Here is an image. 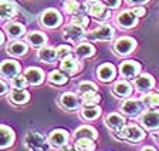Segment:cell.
I'll use <instances>...</instances> for the list:
<instances>
[{
    "instance_id": "1",
    "label": "cell",
    "mask_w": 159,
    "mask_h": 151,
    "mask_svg": "<svg viewBox=\"0 0 159 151\" xmlns=\"http://www.w3.org/2000/svg\"><path fill=\"white\" fill-rule=\"evenodd\" d=\"M47 143L48 141H46L44 135H41L37 131H30L24 138V144L29 150H47V148H50Z\"/></svg>"
},
{
    "instance_id": "2",
    "label": "cell",
    "mask_w": 159,
    "mask_h": 151,
    "mask_svg": "<svg viewBox=\"0 0 159 151\" xmlns=\"http://www.w3.org/2000/svg\"><path fill=\"white\" fill-rule=\"evenodd\" d=\"M119 135V138H122V140H128L131 143H136V141H141L143 137H145V133L141 127L135 124H131V125H125L122 130L116 133Z\"/></svg>"
},
{
    "instance_id": "3",
    "label": "cell",
    "mask_w": 159,
    "mask_h": 151,
    "mask_svg": "<svg viewBox=\"0 0 159 151\" xmlns=\"http://www.w3.org/2000/svg\"><path fill=\"white\" fill-rule=\"evenodd\" d=\"M63 19H61V14L58 13L54 9H48V10L43 12L41 16H40V23L43 27H47V29H56L61 24Z\"/></svg>"
},
{
    "instance_id": "4",
    "label": "cell",
    "mask_w": 159,
    "mask_h": 151,
    "mask_svg": "<svg viewBox=\"0 0 159 151\" xmlns=\"http://www.w3.org/2000/svg\"><path fill=\"white\" fill-rule=\"evenodd\" d=\"M85 36L84 27L78 26L75 23H71L70 26H67L63 31V39L67 41H73V43H78L80 40H83Z\"/></svg>"
},
{
    "instance_id": "5",
    "label": "cell",
    "mask_w": 159,
    "mask_h": 151,
    "mask_svg": "<svg viewBox=\"0 0 159 151\" xmlns=\"http://www.w3.org/2000/svg\"><path fill=\"white\" fill-rule=\"evenodd\" d=\"M136 47V41L132 37H119L114 44V50L118 56H128Z\"/></svg>"
},
{
    "instance_id": "6",
    "label": "cell",
    "mask_w": 159,
    "mask_h": 151,
    "mask_svg": "<svg viewBox=\"0 0 159 151\" xmlns=\"http://www.w3.org/2000/svg\"><path fill=\"white\" fill-rule=\"evenodd\" d=\"M87 12L93 17L95 19H102V20H107V17L109 16V12L107 10L105 4H102L101 2H97V0H91V2H87Z\"/></svg>"
},
{
    "instance_id": "7",
    "label": "cell",
    "mask_w": 159,
    "mask_h": 151,
    "mask_svg": "<svg viewBox=\"0 0 159 151\" xmlns=\"http://www.w3.org/2000/svg\"><path fill=\"white\" fill-rule=\"evenodd\" d=\"M141 124L146 130H158L159 128V110H149L141 116Z\"/></svg>"
},
{
    "instance_id": "8",
    "label": "cell",
    "mask_w": 159,
    "mask_h": 151,
    "mask_svg": "<svg viewBox=\"0 0 159 151\" xmlns=\"http://www.w3.org/2000/svg\"><path fill=\"white\" fill-rule=\"evenodd\" d=\"M141 70V66L139 63L134 60H126V61H122L121 66H119V73L124 78H128V80H132L135 78V76L139 73Z\"/></svg>"
},
{
    "instance_id": "9",
    "label": "cell",
    "mask_w": 159,
    "mask_h": 151,
    "mask_svg": "<svg viewBox=\"0 0 159 151\" xmlns=\"http://www.w3.org/2000/svg\"><path fill=\"white\" fill-rule=\"evenodd\" d=\"M114 33H115V29H114V27L108 26V24H102V26L97 27L95 30L89 34V37L94 39V40L108 41V40H111V39L114 37Z\"/></svg>"
},
{
    "instance_id": "10",
    "label": "cell",
    "mask_w": 159,
    "mask_h": 151,
    "mask_svg": "<svg viewBox=\"0 0 159 151\" xmlns=\"http://www.w3.org/2000/svg\"><path fill=\"white\" fill-rule=\"evenodd\" d=\"M153 84H155V80L151 74H141L134 80V86L139 93H148L149 90L153 88Z\"/></svg>"
},
{
    "instance_id": "11",
    "label": "cell",
    "mask_w": 159,
    "mask_h": 151,
    "mask_svg": "<svg viewBox=\"0 0 159 151\" xmlns=\"http://www.w3.org/2000/svg\"><path fill=\"white\" fill-rule=\"evenodd\" d=\"M47 141L53 145V148H63L68 143V134L66 130H53Z\"/></svg>"
},
{
    "instance_id": "12",
    "label": "cell",
    "mask_w": 159,
    "mask_h": 151,
    "mask_svg": "<svg viewBox=\"0 0 159 151\" xmlns=\"http://www.w3.org/2000/svg\"><path fill=\"white\" fill-rule=\"evenodd\" d=\"M80 104H81V100L74 93H64L60 97V106L64 110H77L80 107Z\"/></svg>"
},
{
    "instance_id": "13",
    "label": "cell",
    "mask_w": 159,
    "mask_h": 151,
    "mask_svg": "<svg viewBox=\"0 0 159 151\" xmlns=\"http://www.w3.org/2000/svg\"><path fill=\"white\" fill-rule=\"evenodd\" d=\"M141 110H142V104H141V101L135 100V98H128L121 104V111L125 116H131V117L138 116Z\"/></svg>"
},
{
    "instance_id": "14",
    "label": "cell",
    "mask_w": 159,
    "mask_h": 151,
    "mask_svg": "<svg viewBox=\"0 0 159 151\" xmlns=\"http://www.w3.org/2000/svg\"><path fill=\"white\" fill-rule=\"evenodd\" d=\"M105 124L109 130L115 131V133H119V131L125 127V118L121 114H118V113H111V114L107 116Z\"/></svg>"
},
{
    "instance_id": "15",
    "label": "cell",
    "mask_w": 159,
    "mask_h": 151,
    "mask_svg": "<svg viewBox=\"0 0 159 151\" xmlns=\"http://www.w3.org/2000/svg\"><path fill=\"white\" fill-rule=\"evenodd\" d=\"M116 23L121 27H124V29H131V27H134L138 23V16H136L132 10L122 12V13H119L118 16H116Z\"/></svg>"
},
{
    "instance_id": "16",
    "label": "cell",
    "mask_w": 159,
    "mask_h": 151,
    "mask_svg": "<svg viewBox=\"0 0 159 151\" xmlns=\"http://www.w3.org/2000/svg\"><path fill=\"white\" fill-rule=\"evenodd\" d=\"M17 13V6L11 0H0V19L7 20Z\"/></svg>"
},
{
    "instance_id": "17",
    "label": "cell",
    "mask_w": 159,
    "mask_h": 151,
    "mask_svg": "<svg viewBox=\"0 0 159 151\" xmlns=\"http://www.w3.org/2000/svg\"><path fill=\"white\" fill-rule=\"evenodd\" d=\"M97 77H98V80L104 81V83H108V81L114 80V77H115V67L109 63L101 64L97 68Z\"/></svg>"
},
{
    "instance_id": "18",
    "label": "cell",
    "mask_w": 159,
    "mask_h": 151,
    "mask_svg": "<svg viewBox=\"0 0 159 151\" xmlns=\"http://www.w3.org/2000/svg\"><path fill=\"white\" fill-rule=\"evenodd\" d=\"M61 70L73 76V74L78 73V70H81V63L73 56H67V57L61 59Z\"/></svg>"
},
{
    "instance_id": "19",
    "label": "cell",
    "mask_w": 159,
    "mask_h": 151,
    "mask_svg": "<svg viewBox=\"0 0 159 151\" xmlns=\"http://www.w3.org/2000/svg\"><path fill=\"white\" fill-rule=\"evenodd\" d=\"M24 77H26L29 84L39 86V84H41V81L44 80V73H43V70L39 67H30L24 71Z\"/></svg>"
},
{
    "instance_id": "20",
    "label": "cell",
    "mask_w": 159,
    "mask_h": 151,
    "mask_svg": "<svg viewBox=\"0 0 159 151\" xmlns=\"http://www.w3.org/2000/svg\"><path fill=\"white\" fill-rule=\"evenodd\" d=\"M19 71H20V66L14 60H4L0 64V74L3 77H14L16 74H19Z\"/></svg>"
},
{
    "instance_id": "21",
    "label": "cell",
    "mask_w": 159,
    "mask_h": 151,
    "mask_svg": "<svg viewBox=\"0 0 159 151\" xmlns=\"http://www.w3.org/2000/svg\"><path fill=\"white\" fill-rule=\"evenodd\" d=\"M14 141L13 130L7 125H0V148L10 147Z\"/></svg>"
},
{
    "instance_id": "22",
    "label": "cell",
    "mask_w": 159,
    "mask_h": 151,
    "mask_svg": "<svg viewBox=\"0 0 159 151\" xmlns=\"http://www.w3.org/2000/svg\"><path fill=\"white\" fill-rule=\"evenodd\" d=\"M10 101L14 104H26L27 101L30 100V94L27 93L24 88H14L9 96Z\"/></svg>"
},
{
    "instance_id": "23",
    "label": "cell",
    "mask_w": 159,
    "mask_h": 151,
    "mask_svg": "<svg viewBox=\"0 0 159 151\" xmlns=\"http://www.w3.org/2000/svg\"><path fill=\"white\" fill-rule=\"evenodd\" d=\"M101 114V108L97 104H84L83 110H81V117L84 120H95Z\"/></svg>"
},
{
    "instance_id": "24",
    "label": "cell",
    "mask_w": 159,
    "mask_h": 151,
    "mask_svg": "<svg viewBox=\"0 0 159 151\" xmlns=\"http://www.w3.org/2000/svg\"><path fill=\"white\" fill-rule=\"evenodd\" d=\"M132 91V87L128 81H116L112 86V93L118 97H128Z\"/></svg>"
},
{
    "instance_id": "25",
    "label": "cell",
    "mask_w": 159,
    "mask_h": 151,
    "mask_svg": "<svg viewBox=\"0 0 159 151\" xmlns=\"http://www.w3.org/2000/svg\"><path fill=\"white\" fill-rule=\"evenodd\" d=\"M95 54V47L89 43H80L75 47V56L78 59H87Z\"/></svg>"
},
{
    "instance_id": "26",
    "label": "cell",
    "mask_w": 159,
    "mask_h": 151,
    "mask_svg": "<svg viewBox=\"0 0 159 151\" xmlns=\"http://www.w3.org/2000/svg\"><path fill=\"white\" fill-rule=\"evenodd\" d=\"M39 59L41 61H46V63H53L54 60L58 59L57 50L53 47H41L39 50Z\"/></svg>"
},
{
    "instance_id": "27",
    "label": "cell",
    "mask_w": 159,
    "mask_h": 151,
    "mask_svg": "<svg viewBox=\"0 0 159 151\" xmlns=\"http://www.w3.org/2000/svg\"><path fill=\"white\" fill-rule=\"evenodd\" d=\"M27 50H29V47L23 41H14V43L7 46V53L10 56H16V57L17 56H24L27 53Z\"/></svg>"
},
{
    "instance_id": "28",
    "label": "cell",
    "mask_w": 159,
    "mask_h": 151,
    "mask_svg": "<svg viewBox=\"0 0 159 151\" xmlns=\"http://www.w3.org/2000/svg\"><path fill=\"white\" fill-rule=\"evenodd\" d=\"M97 130L93 127H89V125H83V127H80L75 130V133H74V138H83V137H87V138H93V140H95L97 138Z\"/></svg>"
},
{
    "instance_id": "29",
    "label": "cell",
    "mask_w": 159,
    "mask_h": 151,
    "mask_svg": "<svg viewBox=\"0 0 159 151\" xmlns=\"http://www.w3.org/2000/svg\"><path fill=\"white\" fill-rule=\"evenodd\" d=\"M27 41H30V44L34 47H41L47 43V37L40 31H31L27 36Z\"/></svg>"
},
{
    "instance_id": "30",
    "label": "cell",
    "mask_w": 159,
    "mask_h": 151,
    "mask_svg": "<svg viewBox=\"0 0 159 151\" xmlns=\"http://www.w3.org/2000/svg\"><path fill=\"white\" fill-rule=\"evenodd\" d=\"M6 30L11 39H16V37L23 36V34L26 33V27L20 23H10L6 26Z\"/></svg>"
},
{
    "instance_id": "31",
    "label": "cell",
    "mask_w": 159,
    "mask_h": 151,
    "mask_svg": "<svg viewBox=\"0 0 159 151\" xmlns=\"http://www.w3.org/2000/svg\"><path fill=\"white\" fill-rule=\"evenodd\" d=\"M75 150H81V151H89V150H94L95 148V144H94V140L93 138H77L75 140V145H74Z\"/></svg>"
},
{
    "instance_id": "32",
    "label": "cell",
    "mask_w": 159,
    "mask_h": 151,
    "mask_svg": "<svg viewBox=\"0 0 159 151\" xmlns=\"http://www.w3.org/2000/svg\"><path fill=\"white\" fill-rule=\"evenodd\" d=\"M142 103L149 108H159V91L158 93H148L143 96Z\"/></svg>"
},
{
    "instance_id": "33",
    "label": "cell",
    "mask_w": 159,
    "mask_h": 151,
    "mask_svg": "<svg viewBox=\"0 0 159 151\" xmlns=\"http://www.w3.org/2000/svg\"><path fill=\"white\" fill-rule=\"evenodd\" d=\"M81 101L83 104H98L101 101V96H98L97 91H88V93L81 94Z\"/></svg>"
},
{
    "instance_id": "34",
    "label": "cell",
    "mask_w": 159,
    "mask_h": 151,
    "mask_svg": "<svg viewBox=\"0 0 159 151\" xmlns=\"http://www.w3.org/2000/svg\"><path fill=\"white\" fill-rule=\"evenodd\" d=\"M48 81L53 84H57V86H60V84H66L67 83V76L66 74H63L61 71H51V73L48 74Z\"/></svg>"
},
{
    "instance_id": "35",
    "label": "cell",
    "mask_w": 159,
    "mask_h": 151,
    "mask_svg": "<svg viewBox=\"0 0 159 151\" xmlns=\"http://www.w3.org/2000/svg\"><path fill=\"white\" fill-rule=\"evenodd\" d=\"M10 84H11V87L13 88H24L27 86V80L24 76H14V77H11V80H10Z\"/></svg>"
},
{
    "instance_id": "36",
    "label": "cell",
    "mask_w": 159,
    "mask_h": 151,
    "mask_svg": "<svg viewBox=\"0 0 159 151\" xmlns=\"http://www.w3.org/2000/svg\"><path fill=\"white\" fill-rule=\"evenodd\" d=\"M97 90H98L97 84L91 83V81H83V83H80V86H78V93L80 94L88 93V91H97Z\"/></svg>"
},
{
    "instance_id": "37",
    "label": "cell",
    "mask_w": 159,
    "mask_h": 151,
    "mask_svg": "<svg viewBox=\"0 0 159 151\" xmlns=\"http://www.w3.org/2000/svg\"><path fill=\"white\" fill-rule=\"evenodd\" d=\"M64 7H66V10L68 12V13L71 14H75L80 12V3L77 2V0H68V2H66V4H64Z\"/></svg>"
},
{
    "instance_id": "38",
    "label": "cell",
    "mask_w": 159,
    "mask_h": 151,
    "mask_svg": "<svg viewBox=\"0 0 159 151\" xmlns=\"http://www.w3.org/2000/svg\"><path fill=\"white\" fill-rule=\"evenodd\" d=\"M71 53H73V49L70 46H67V44H61V46L57 47V56H58V59H64L67 56H71Z\"/></svg>"
},
{
    "instance_id": "39",
    "label": "cell",
    "mask_w": 159,
    "mask_h": 151,
    "mask_svg": "<svg viewBox=\"0 0 159 151\" xmlns=\"http://www.w3.org/2000/svg\"><path fill=\"white\" fill-rule=\"evenodd\" d=\"M73 23H75V24H78V26H81V27H84L85 29L87 26H88V23H89V20L87 19V17H75L73 20Z\"/></svg>"
},
{
    "instance_id": "40",
    "label": "cell",
    "mask_w": 159,
    "mask_h": 151,
    "mask_svg": "<svg viewBox=\"0 0 159 151\" xmlns=\"http://www.w3.org/2000/svg\"><path fill=\"white\" fill-rule=\"evenodd\" d=\"M105 4L112 9H116V7L121 6V0H105Z\"/></svg>"
},
{
    "instance_id": "41",
    "label": "cell",
    "mask_w": 159,
    "mask_h": 151,
    "mask_svg": "<svg viewBox=\"0 0 159 151\" xmlns=\"http://www.w3.org/2000/svg\"><path fill=\"white\" fill-rule=\"evenodd\" d=\"M132 12H134V13H135L138 17H142L143 14H145V9H143V7H134Z\"/></svg>"
},
{
    "instance_id": "42",
    "label": "cell",
    "mask_w": 159,
    "mask_h": 151,
    "mask_svg": "<svg viewBox=\"0 0 159 151\" xmlns=\"http://www.w3.org/2000/svg\"><path fill=\"white\" fill-rule=\"evenodd\" d=\"M7 91V86L6 83H3V81H0V96H3L4 93Z\"/></svg>"
},
{
    "instance_id": "43",
    "label": "cell",
    "mask_w": 159,
    "mask_h": 151,
    "mask_svg": "<svg viewBox=\"0 0 159 151\" xmlns=\"http://www.w3.org/2000/svg\"><path fill=\"white\" fill-rule=\"evenodd\" d=\"M128 2L132 4H143V3H146V2H149V0H128Z\"/></svg>"
},
{
    "instance_id": "44",
    "label": "cell",
    "mask_w": 159,
    "mask_h": 151,
    "mask_svg": "<svg viewBox=\"0 0 159 151\" xmlns=\"http://www.w3.org/2000/svg\"><path fill=\"white\" fill-rule=\"evenodd\" d=\"M3 41H4V34L0 31V44H3Z\"/></svg>"
},
{
    "instance_id": "45",
    "label": "cell",
    "mask_w": 159,
    "mask_h": 151,
    "mask_svg": "<svg viewBox=\"0 0 159 151\" xmlns=\"http://www.w3.org/2000/svg\"><path fill=\"white\" fill-rule=\"evenodd\" d=\"M142 150H155V148H153V147H143Z\"/></svg>"
}]
</instances>
